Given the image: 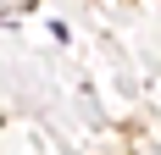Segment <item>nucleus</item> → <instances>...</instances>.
<instances>
[]
</instances>
